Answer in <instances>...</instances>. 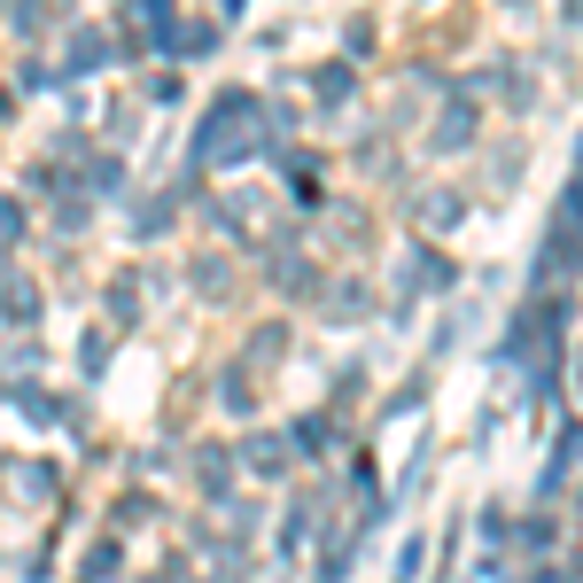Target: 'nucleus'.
Here are the masks:
<instances>
[{"label": "nucleus", "instance_id": "obj_1", "mask_svg": "<svg viewBox=\"0 0 583 583\" xmlns=\"http://www.w3.org/2000/svg\"><path fill=\"white\" fill-rule=\"evenodd\" d=\"M258 125H265V110H258V102H249V94H226V102L210 110V125H203V156H210V163L258 156Z\"/></svg>", "mask_w": 583, "mask_h": 583}, {"label": "nucleus", "instance_id": "obj_2", "mask_svg": "<svg viewBox=\"0 0 583 583\" xmlns=\"http://www.w3.org/2000/svg\"><path fill=\"white\" fill-rule=\"evenodd\" d=\"M249 467H258V475H281V467H288V444H281V436H258V444H249Z\"/></svg>", "mask_w": 583, "mask_h": 583}, {"label": "nucleus", "instance_id": "obj_3", "mask_svg": "<svg viewBox=\"0 0 583 583\" xmlns=\"http://www.w3.org/2000/svg\"><path fill=\"white\" fill-rule=\"evenodd\" d=\"M412 288H451V265L421 249V258H412Z\"/></svg>", "mask_w": 583, "mask_h": 583}, {"label": "nucleus", "instance_id": "obj_4", "mask_svg": "<svg viewBox=\"0 0 583 583\" xmlns=\"http://www.w3.org/2000/svg\"><path fill=\"white\" fill-rule=\"evenodd\" d=\"M421 226H459V195H421Z\"/></svg>", "mask_w": 583, "mask_h": 583}, {"label": "nucleus", "instance_id": "obj_5", "mask_svg": "<svg viewBox=\"0 0 583 583\" xmlns=\"http://www.w3.org/2000/svg\"><path fill=\"white\" fill-rule=\"evenodd\" d=\"M467 133H475V117H467V110H444V125H436V148H459Z\"/></svg>", "mask_w": 583, "mask_h": 583}, {"label": "nucleus", "instance_id": "obj_6", "mask_svg": "<svg viewBox=\"0 0 583 583\" xmlns=\"http://www.w3.org/2000/svg\"><path fill=\"white\" fill-rule=\"evenodd\" d=\"M343 94H351V70L327 62V70H319V102H343Z\"/></svg>", "mask_w": 583, "mask_h": 583}, {"label": "nucleus", "instance_id": "obj_7", "mask_svg": "<svg viewBox=\"0 0 583 583\" xmlns=\"http://www.w3.org/2000/svg\"><path fill=\"white\" fill-rule=\"evenodd\" d=\"M0 304H9V319H32V288H24V281H9V296H0Z\"/></svg>", "mask_w": 583, "mask_h": 583}]
</instances>
